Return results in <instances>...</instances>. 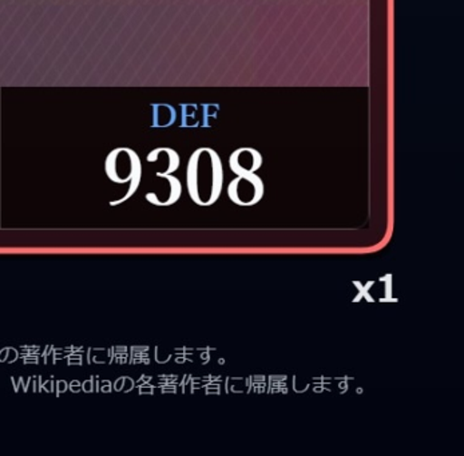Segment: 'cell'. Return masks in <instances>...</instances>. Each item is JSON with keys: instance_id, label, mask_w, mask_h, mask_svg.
<instances>
[{"instance_id": "1", "label": "cell", "mask_w": 464, "mask_h": 456, "mask_svg": "<svg viewBox=\"0 0 464 456\" xmlns=\"http://www.w3.org/2000/svg\"><path fill=\"white\" fill-rule=\"evenodd\" d=\"M222 163L218 154L209 148L198 149L188 165V190L198 205H212L221 194Z\"/></svg>"}, {"instance_id": "2", "label": "cell", "mask_w": 464, "mask_h": 456, "mask_svg": "<svg viewBox=\"0 0 464 456\" xmlns=\"http://www.w3.org/2000/svg\"><path fill=\"white\" fill-rule=\"evenodd\" d=\"M105 171L115 184H129L128 193L118 201H112L111 205L128 201L140 187L142 168H140V157L131 149L118 148L112 150L106 159Z\"/></svg>"}, {"instance_id": "3", "label": "cell", "mask_w": 464, "mask_h": 456, "mask_svg": "<svg viewBox=\"0 0 464 456\" xmlns=\"http://www.w3.org/2000/svg\"><path fill=\"white\" fill-rule=\"evenodd\" d=\"M264 193V185L255 173L238 176L230 182L227 194L230 199L238 205H253L260 201Z\"/></svg>"}, {"instance_id": "4", "label": "cell", "mask_w": 464, "mask_h": 456, "mask_svg": "<svg viewBox=\"0 0 464 456\" xmlns=\"http://www.w3.org/2000/svg\"><path fill=\"white\" fill-rule=\"evenodd\" d=\"M261 162H263L261 154L255 149L250 148L238 149L230 156L229 160L230 169L237 176L255 173L260 168Z\"/></svg>"}]
</instances>
